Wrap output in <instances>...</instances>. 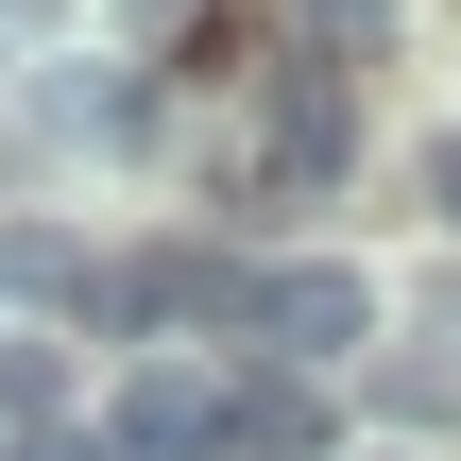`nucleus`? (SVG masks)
<instances>
[{"mask_svg":"<svg viewBox=\"0 0 461 461\" xmlns=\"http://www.w3.org/2000/svg\"><path fill=\"white\" fill-rule=\"evenodd\" d=\"M205 342H257V359H359L376 342V274H342V257H222V308H205Z\"/></svg>","mask_w":461,"mask_h":461,"instance_id":"f257e3e1","label":"nucleus"},{"mask_svg":"<svg viewBox=\"0 0 461 461\" xmlns=\"http://www.w3.org/2000/svg\"><path fill=\"white\" fill-rule=\"evenodd\" d=\"M0 428H17V445H34V428H68V376H51V342H34V325L0 342Z\"/></svg>","mask_w":461,"mask_h":461,"instance_id":"0eeeda50","label":"nucleus"},{"mask_svg":"<svg viewBox=\"0 0 461 461\" xmlns=\"http://www.w3.org/2000/svg\"><path fill=\"white\" fill-rule=\"evenodd\" d=\"M342 154H359V103H342V68H325V51L257 68V103H240L222 171H240L257 205H325V188H342Z\"/></svg>","mask_w":461,"mask_h":461,"instance_id":"f03ea898","label":"nucleus"},{"mask_svg":"<svg viewBox=\"0 0 461 461\" xmlns=\"http://www.w3.org/2000/svg\"><path fill=\"white\" fill-rule=\"evenodd\" d=\"M68 34V0H0V51H51Z\"/></svg>","mask_w":461,"mask_h":461,"instance_id":"1a4fd4ad","label":"nucleus"},{"mask_svg":"<svg viewBox=\"0 0 461 461\" xmlns=\"http://www.w3.org/2000/svg\"><path fill=\"white\" fill-rule=\"evenodd\" d=\"M103 445H120V461H222V376H205V359H154V376H120Z\"/></svg>","mask_w":461,"mask_h":461,"instance_id":"7ed1b4c3","label":"nucleus"},{"mask_svg":"<svg viewBox=\"0 0 461 461\" xmlns=\"http://www.w3.org/2000/svg\"><path fill=\"white\" fill-rule=\"evenodd\" d=\"M120 17H137V34H188V17H205V0H120Z\"/></svg>","mask_w":461,"mask_h":461,"instance_id":"9b49d317","label":"nucleus"},{"mask_svg":"<svg viewBox=\"0 0 461 461\" xmlns=\"http://www.w3.org/2000/svg\"><path fill=\"white\" fill-rule=\"evenodd\" d=\"M428 205H445V222H461V120H445V137H428Z\"/></svg>","mask_w":461,"mask_h":461,"instance_id":"9d476101","label":"nucleus"},{"mask_svg":"<svg viewBox=\"0 0 461 461\" xmlns=\"http://www.w3.org/2000/svg\"><path fill=\"white\" fill-rule=\"evenodd\" d=\"M222 461H325V393L308 376H222Z\"/></svg>","mask_w":461,"mask_h":461,"instance_id":"20e7f679","label":"nucleus"},{"mask_svg":"<svg viewBox=\"0 0 461 461\" xmlns=\"http://www.w3.org/2000/svg\"><path fill=\"white\" fill-rule=\"evenodd\" d=\"M342 34H393V0H308V51L342 68Z\"/></svg>","mask_w":461,"mask_h":461,"instance_id":"6e6552de","label":"nucleus"},{"mask_svg":"<svg viewBox=\"0 0 461 461\" xmlns=\"http://www.w3.org/2000/svg\"><path fill=\"white\" fill-rule=\"evenodd\" d=\"M51 137H86V154H137V137H154V86H137V68H86V86H51Z\"/></svg>","mask_w":461,"mask_h":461,"instance_id":"39448f33","label":"nucleus"},{"mask_svg":"<svg viewBox=\"0 0 461 461\" xmlns=\"http://www.w3.org/2000/svg\"><path fill=\"white\" fill-rule=\"evenodd\" d=\"M86 291V240L68 222H0V308H68Z\"/></svg>","mask_w":461,"mask_h":461,"instance_id":"423d86ee","label":"nucleus"}]
</instances>
